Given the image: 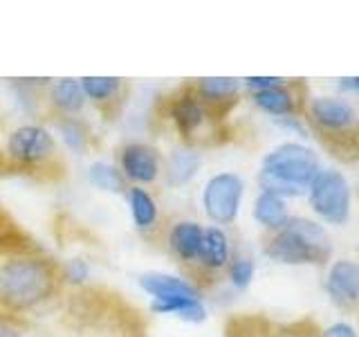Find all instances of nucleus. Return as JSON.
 <instances>
[{
  "instance_id": "nucleus-31",
  "label": "nucleus",
  "mask_w": 359,
  "mask_h": 337,
  "mask_svg": "<svg viewBox=\"0 0 359 337\" xmlns=\"http://www.w3.org/2000/svg\"><path fill=\"white\" fill-rule=\"evenodd\" d=\"M339 88H344V90H353V93H359V77H348V79H341Z\"/></svg>"
},
{
  "instance_id": "nucleus-1",
  "label": "nucleus",
  "mask_w": 359,
  "mask_h": 337,
  "mask_svg": "<svg viewBox=\"0 0 359 337\" xmlns=\"http://www.w3.org/2000/svg\"><path fill=\"white\" fill-rule=\"evenodd\" d=\"M63 290V263L45 250L0 258V308L27 315L52 303Z\"/></svg>"
},
{
  "instance_id": "nucleus-11",
  "label": "nucleus",
  "mask_w": 359,
  "mask_h": 337,
  "mask_svg": "<svg viewBox=\"0 0 359 337\" xmlns=\"http://www.w3.org/2000/svg\"><path fill=\"white\" fill-rule=\"evenodd\" d=\"M252 104L276 119L297 117L303 119V112L310 101V86L306 79H285L280 86L250 93Z\"/></svg>"
},
{
  "instance_id": "nucleus-13",
  "label": "nucleus",
  "mask_w": 359,
  "mask_h": 337,
  "mask_svg": "<svg viewBox=\"0 0 359 337\" xmlns=\"http://www.w3.org/2000/svg\"><path fill=\"white\" fill-rule=\"evenodd\" d=\"M325 292L337 308L359 317V263L353 258L334 261L325 277Z\"/></svg>"
},
{
  "instance_id": "nucleus-6",
  "label": "nucleus",
  "mask_w": 359,
  "mask_h": 337,
  "mask_svg": "<svg viewBox=\"0 0 359 337\" xmlns=\"http://www.w3.org/2000/svg\"><path fill=\"white\" fill-rule=\"evenodd\" d=\"M319 171L321 162L317 153L299 142H285L263 157L258 185L265 194H274L283 200L297 198L306 194Z\"/></svg>"
},
{
  "instance_id": "nucleus-17",
  "label": "nucleus",
  "mask_w": 359,
  "mask_h": 337,
  "mask_svg": "<svg viewBox=\"0 0 359 337\" xmlns=\"http://www.w3.org/2000/svg\"><path fill=\"white\" fill-rule=\"evenodd\" d=\"M48 115L50 117H79L86 108V95L79 79H54L48 86Z\"/></svg>"
},
{
  "instance_id": "nucleus-21",
  "label": "nucleus",
  "mask_w": 359,
  "mask_h": 337,
  "mask_svg": "<svg viewBox=\"0 0 359 337\" xmlns=\"http://www.w3.org/2000/svg\"><path fill=\"white\" fill-rule=\"evenodd\" d=\"M151 310L157 315H175L184 322L200 324L207 319V308L200 297H173V299H153Z\"/></svg>"
},
{
  "instance_id": "nucleus-20",
  "label": "nucleus",
  "mask_w": 359,
  "mask_h": 337,
  "mask_svg": "<svg viewBox=\"0 0 359 337\" xmlns=\"http://www.w3.org/2000/svg\"><path fill=\"white\" fill-rule=\"evenodd\" d=\"M126 198H128V207H130V216H133L135 227L140 232H151L157 225V220H160V209H157L155 198L144 187H137V185L128 187Z\"/></svg>"
},
{
  "instance_id": "nucleus-2",
  "label": "nucleus",
  "mask_w": 359,
  "mask_h": 337,
  "mask_svg": "<svg viewBox=\"0 0 359 337\" xmlns=\"http://www.w3.org/2000/svg\"><path fill=\"white\" fill-rule=\"evenodd\" d=\"M160 112L173 126L180 142L191 151L222 146L231 140V128L227 119L218 117L198 97L191 81L180 84L175 90L160 97Z\"/></svg>"
},
{
  "instance_id": "nucleus-10",
  "label": "nucleus",
  "mask_w": 359,
  "mask_h": 337,
  "mask_svg": "<svg viewBox=\"0 0 359 337\" xmlns=\"http://www.w3.org/2000/svg\"><path fill=\"white\" fill-rule=\"evenodd\" d=\"M245 194V183L238 173L222 171L207 180L205 189H202V207L209 220L218 225H231L238 218L241 202Z\"/></svg>"
},
{
  "instance_id": "nucleus-12",
  "label": "nucleus",
  "mask_w": 359,
  "mask_h": 337,
  "mask_svg": "<svg viewBox=\"0 0 359 337\" xmlns=\"http://www.w3.org/2000/svg\"><path fill=\"white\" fill-rule=\"evenodd\" d=\"M117 168L130 185H153L164 171L162 155L146 142H126L117 149Z\"/></svg>"
},
{
  "instance_id": "nucleus-25",
  "label": "nucleus",
  "mask_w": 359,
  "mask_h": 337,
  "mask_svg": "<svg viewBox=\"0 0 359 337\" xmlns=\"http://www.w3.org/2000/svg\"><path fill=\"white\" fill-rule=\"evenodd\" d=\"M200 166V155L191 149H184V151H175L171 155V160H168V180L175 185H182L187 183L189 178H194V173L198 171Z\"/></svg>"
},
{
  "instance_id": "nucleus-24",
  "label": "nucleus",
  "mask_w": 359,
  "mask_h": 337,
  "mask_svg": "<svg viewBox=\"0 0 359 337\" xmlns=\"http://www.w3.org/2000/svg\"><path fill=\"white\" fill-rule=\"evenodd\" d=\"M88 178L97 189L112 191V194H126L130 187L126 180H123V176L119 173V168L112 164H106V162H95L90 166Z\"/></svg>"
},
{
  "instance_id": "nucleus-16",
  "label": "nucleus",
  "mask_w": 359,
  "mask_h": 337,
  "mask_svg": "<svg viewBox=\"0 0 359 337\" xmlns=\"http://www.w3.org/2000/svg\"><path fill=\"white\" fill-rule=\"evenodd\" d=\"M202 236H205V227L196 220H177L168 227V234H166L168 250H171V254L177 258V263L182 265L187 272L198 261Z\"/></svg>"
},
{
  "instance_id": "nucleus-18",
  "label": "nucleus",
  "mask_w": 359,
  "mask_h": 337,
  "mask_svg": "<svg viewBox=\"0 0 359 337\" xmlns=\"http://www.w3.org/2000/svg\"><path fill=\"white\" fill-rule=\"evenodd\" d=\"M140 286L144 292H149L153 299H173V297H200L202 292L191 286V281L180 279L166 272H144L140 277Z\"/></svg>"
},
{
  "instance_id": "nucleus-8",
  "label": "nucleus",
  "mask_w": 359,
  "mask_h": 337,
  "mask_svg": "<svg viewBox=\"0 0 359 337\" xmlns=\"http://www.w3.org/2000/svg\"><path fill=\"white\" fill-rule=\"evenodd\" d=\"M312 211L328 225H344L351 218V187L341 171L321 168L308 187Z\"/></svg>"
},
{
  "instance_id": "nucleus-26",
  "label": "nucleus",
  "mask_w": 359,
  "mask_h": 337,
  "mask_svg": "<svg viewBox=\"0 0 359 337\" xmlns=\"http://www.w3.org/2000/svg\"><path fill=\"white\" fill-rule=\"evenodd\" d=\"M254 272H256V265H254L252 256L241 254V252H231V261H229V267H227V279H229V284L233 288L245 290L247 286L252 284Z\"/></svg>"
},
{
  "instance_id": "nucleus-9",
  "label": "nucleus",
  "mask_w": 359,
  "mask_h": 337,
  "mask_svg": "<svg viewBox=\"0 0 359 337\" xmlns=\"http://www.w3.org/2000/svg\"><path fill=\"white\" fill-rule=\"evenodd\" d=\"M229 261H231V245L227 234L220 227H216V225L205 227L198 261L187 272L191 279V286H196L200 292L213 288L222 277H227Z\"/></svg>"
},
{
  "instance_id": "nucleus-19",
  "label": "nucleus",
  "mask_w": 359,
  "mask_h": 337,
  "mask_svg": "<svg viewBox=\"0 0 359 337\" xmlns=\"http://www.w3.org/2000/svg\"><path fill=\"white\" fill-rule=\"evenodd\" d=\"M43 247L9 216V211L0 205V258L22 252H36Z\"/></svg>"
},
{
  "instance_id": "nucleus-29",
  "label": "nucleus",
  "mask_w": 359,
  "mask_h": 337,
  "mask_svg": "<svg viewBox=\"0 0 359 337\" xmlns=\"http://www.w3.org/2000/svg\"><path fill=\"white\" fill-rule=\"evenodd\" d=\"M63 272H65V284L67 281H72V284H83L88 277V267L83 261H70L63 265Z\"/></svg>"
},
{
  "instance_id": "nucleus-5",
  "label": "nucleus",
  "mask_w": 359,
  "mask_h": 337,
  "mask_svg": "<svg viewBox=\"0 0 359 337\" xmlns=\"http://www.w3.org/2000/svg\"><path fill=\"white\" fill-rule=\"evenodd\" d=\"M5 157L11 171L36 178V180H61L67 176V164L59 153L54 135L43 124H20L7 135Z\"/></svg>"
},
{
  "instance_id": "nucleus-3",
  "label": "nucleus",
  "mask_w": 359,
  "mask_h": 337,
  "mask_svg": "<svg viewBox=\"0 0 359 337\" xmlns=\"http://www.w3.org/2000/svg\"><path fill=\"white\" fill-rule=\"evenodd\" d=\"M303 121L332 160L341 164L359 162V115L346 99L310 97Z\"/></svg>"
},
{
  "instance_id": "nucleus-30",
  "label": "nucleus",
  "mask_w": 359,
  "mask_h": 337,
  "mask_svg": "<svg viewBox=\"0 0 359 337\" xmlns=\"http://www.w3.org/2000/svg\"><path fill=\"white\" fill-rule=\"evenodd\" d=\"M323 337H359V335L355 333V329L351 324L337 322V324L328 326V329H323Z\"/></svg>"
},
{
  "instance_id": "nucleus-22",
  "label": "nucleus",
  "mask_w": 359,
  "mask_h": 337,
  "mask_svg": "<svg viewBox=\"0 0 359 337\" xmlns=\"http://www.w3.org/2000/svg\"><path fill=\"white\" fill-rule=\"evenodd\" d=\"M290 216L287 207H285V200L278 198L274 194H265L261 191L254 202V218L258 225H263L265 232H274L278 230L280 225L285 223V218Z\"/></svg>"
},
{
  "instance_id": "nucleus-28",
  "label": "nucleus",
  "mask_w": 359,
  "mask_h": 337,
  "mask_svg": "<svg viewBox=\"0 0 359 337\" xmlns=\"http://www.w3.org/2000/svg\"><path fill=\"white\" fill-rule=\"evenodd\" d=\"M283 81H285V77H247L241 84L245 90H250V93H261V90L280 86Z\"/></svg>"
},
{
  "instance_id": "nucleus-14",
  "label": "nucleus",
  "mask_w": 359,
  "mask_h": 337,
  "mask_svg": "<svg viewBox=\"0 0 359 337\" xmlns=\"http://www.w3.org/2000/svg\"><path fill=\"white\" fill-rule=\"evenodd\" d=\"M79 84H81L86 101H93L106 119H115L121 112L123 104H126V97H128L126 79H119V77H83V79H79Z\"/></svg>"
},
{
  "instance_id": "nucleus-15",
  "label": "nucleus",
  "mask_w": 359,
  "mask_h": 337,
  "mask_svg": "<svg viewBox=\"0 0 359 337\" xmlns=\"http://www.w3.org/2000/svg\"><path fill=\"white\" fill-rule=\"evenodd\" d=\"M194 90L218 117L227 119L241 101V79L233 77H202L194 79Z\"/></svg>"
},
{
  "instance_id": "nucleus-27",
  "label": "nucleus",
  "mask_w": 359,
  "mask_h": 337,
  "mask_svg": "<svg viewBox=\"0 0 359 337\" xmlns=\"http://www.w3.org/2000/svg\"><path fill=\"white\" fill-rule=\"evenodd\" d=\"M29 331V322L25 315H16L0 308V337H25Z\"/></svg>"
},
{
  "instance_id": "nucleus-7",
  "label": "nucleus",
  "mask_w": 359,
  "mask_h": 337,
  "mask_svg": "<svg viewBox=\"0 0 359 337\" xmlns=\"http://www.w3.org/2000/svg\"><path fill=\"white\" fill-rule=\"evenodd\" d=\"M224 337H323L314 317L278 319L265 312H236L224 319Z\"/></svg>"
},
{
  "instance_id": "nucleus-4",
  "label": "nucleus",
  "mask_w": 359,
  "mask_h": 337,
  "mask_svg": "<svg viewBox=\"0 0 359 337\" xmlns=\"http://www.w3.org/2000/svg\"><path fill=\"white\" fill-rule=\"evenodd\" d=\"M263 254L285 265H328L332 256L330 236L319 223L287 216L278 230L263 236Z\"/></svg>"
},
{
  "instance_id": "nucleus-23",
  "label": "nucleus",
  "mask_w": 359,
  "mask_h": 337,
  "mask_svg": "<svg viewBox=\"0 0 359 337\" xmlns=\"http://www.w3.org/2000/svg\"><path fill=\"white\" fill-rule=\"evenodd\" d=\"M52 121L59 128L65 146L72 151H86L95 140L93 131L88 128V124L81 117H52Z\"/></svg>"
}]
</instances>
